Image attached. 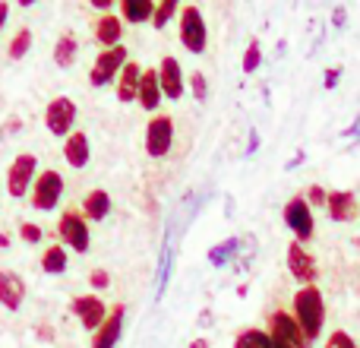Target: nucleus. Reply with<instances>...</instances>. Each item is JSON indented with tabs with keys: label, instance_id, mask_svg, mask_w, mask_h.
Listing matches in <instances>:
<instances>
[{
	"label": "nucleus",
	"instance_id": "obj_1",
	"mask_svg": "<svg viewBox=\"0 0 360 348\" xmlns=\"http://www.w3.org/2000/svg\"><path fill=\"white\" fill-rule=\"evenodd\" d=\"M294 320H297L300 333H304V342L313 345L323 336L326 326V298L316 285H300L294 294Z\"/></svg>",
	"mask_w": 360,
	"mask_h": 348
},
{
	"label": "nucleus",
	"instance_id": "obj_2",
	"mask_svg": "<svg viewBox=\"0 0 360 348\" xmlns=\"http://www.w3.org/2000/svg\"><path fill=\"white\" fill-rule=\"evenodd\" d=\"M35 178H38V159H35V152H19V156L10 162V168H6V193H10L13 199L29 197Z\"/></svg>",
	"mask_w": 360,
	"mask_h": 348
},
{
	"label": "nucleus",
	"instance_id": "obj_3",
	"mask_svg": "<svg viewBox=\"0 0 360 348\" xmlns=\"http://www.w3.org/2000/svg\"><path fill=\"white\" fill-rule=\"evenodd\" d=\"M57 235H60L63 247L76 250V254H89L92 247V235H89V222L79 209H67L60 212V222H57Z\"/></svg>",
	"mask_w": 360,
	"mask_h": 348
},
{
	"label": "nucleus",
	"instance_id": "obj_4",
	"mask_svg": "<svg viewBox=\"0 0 360 348\" xmlns=\"http://www.w3.org/2000/svg\"><path fill=\"white\" fill-rule=\"evenodd\" d=\"M127 61H130V51H127L124 44L98 51V57H95L92 70H89V82H92L95 89H101V86H108V82H114V80L120 76V70L127 67Z\"/></svg>",
	"mask_w": 360,
	"mask_h": 348
},
{
	"label": "nucleus",
	"instance_id": "obj_5",
	"mask_svg": "<svg viewBox=\"0 0 360 348\" xmlns=\"http://www.w3.org/2000/svg\"><path fill=\"white\" fill-rule=\"evenodd\" d=\"M180 44H184L190 54H202L205 44H209V29H205L202 10L193 4L180 10Z\"/></svg>",
	"mask_w": 360,
	"mask_h": 348
},
{
	"label": "nucleus",
	"instance_id": "obj_6",
	"mask_svg": "<svg viewBox=\"0 0 360 348\" xmlns=\"http://www.w3.org/2000/svg\"><path fill=\"white\" fill-rule=\"evenodd\" d=\"M32 206H35L38 212H51L57 203H60L63 197V174L54 171V168H44L38 171L35 184H32Z\"/></svg>",
	"mask_w": 360,
	"mask_h": 348
},
{
	"label": "nucleus",
	"instance_id": "obj_7",
	"mask_svg": "<svg viewBox=\"0 0 360 348\" xmlns=\"http://www.w3.org/2000/svg\"><path fill=\"white\" fill-rule=\"evenodd\" d=\"M269 339H272V348H307L304 333H300L294 313L288 311H275L269 313Z\"/></svg>",
	"mask_w": 360,
	"mask_h": 348
},
{
	"label": "nucleus",
	"instance_id": "obj_8",
	"mask_svg": "<svg viewBox=\"0 0 360 348\" xmlns=\"http://www.w3.org/2000/svg\"><path fill=\"white\" fill-rule=\"evenodd\" d=\"M285 225L294 231V241H300V244H307L313 235H316V218H313V209H310V203H307L304 197H291L285 203Z\"/></svg>",
	"mask_w": 360,
	"mask_h": 348
},
{
	"label": "nucleus",
	"instance_id": "obj_9",
	"mask_svg": "<svg viewBox=\"0 0 360 348\" xmlns=\"http://www.w3.org/2000/svg\"><path fill=\"white\" fill-rule=\"evenodd\" d=\"M76 101L67 99V95H57V99L48 101L44 108V127H48L51 137H70L76 124Z\"/></svg>",
	"mask_w": 360,
	"mask_h": 348
},
{
	"label": "nucleus",
	"instance_id": "obj_10",
	"mask_svg": "<svg viewBox=\"0 0 360 348\" xmlns=\"http://www.w3.org/2000/svg\"><path fill=\"white\" fill-rule=\"evenodd\" d=\"M174 146V120L168 114H155V118L146 124V152L152 159H165Z\"/></svg>",
	"mask_w": 360,
	"mask_h": 348
},
{
	"label": "nucleus",
	"instance_id": "obj_11",
	"mask_svg": "<svg viewBox=\"0 0 360 348\" xmlns=\"http://www.w3.org/2000/svg\"><path fill=\"white\" fill-rule=\"evenodd\" d=\"M288 269H291V275L300 282V285H316V275H319L316 256H313L300 241L288 244Z\"/></svg>",
	"mask_w": 360,
	"mask_h": 348
},
{
	"label": "nucleus",
	"instance_id": "obj_12",
	"mask_svg": "<svg viewBox=\"0 0 360 348\" xmlns=\"http://www.w3.org/2000/svg\"><path fill=\"white\" fill-rule=\"evenodd\" d=\"M124 320H127V307L114 304L108 320L92 333V348H117L120 336H124Z\"/></svg>",
	"mask_w": 360,
	"mask_h": 348
},
{
	"label": "nucleus",
	"instance_id": "obj_13",
	"mask_svg": "<svg viewBox=\"0 0 360 348\" xmlns=\"http://www.w3.org/2000/svg\"><path fill=\"white\" fill-rule=\"evenodd\" d=\"M73 313L79 317V323L86 326V330H98L101 323L108 320V304L98 298V294H79V298H73Z\"/></svg>",
	"mask_w": 360,
	"mask_h": 348
},
{
	"label": "nucleus",
	"instance_id": "obj_14",
	"mask_svg": "<svg viewBox=\"0 0 360 348\" xmlns=\"http://www.w3.org/2000/svg\"><path fill=\"white\" fill-rule=\"evenodd\" d=\"M158 82H162V95L171 101H180L184 95V67H180L177 57H162L158 63Z\"/></svg>",
	"mask_w": 360,
	"mask_h": 348
},
{
	"label": "nucleus",
	"instance_id": "obj_15",
	"mask_svg": "<svg viewBox=\"0 0 360 348\" xmlns=\"http://www.w3.org/2000/svg\"><path fill=\"white\" fill-rule=\"evenodd\" d=\"M25 292H29V285H25L22 275L13 273V269H0V304L6 311H19L25 301Z\"/></svg>",
	"mask_w": 360,
	"mask_h": 348
},
{
	"label": "nucleus",
	"instance_id": "obj_16",
	"mask_svg": "<svg viewBox=\"0 0 360 348\" xmlns=\"http://www.w3.org/2000/svg\"><path fill=\"white\" fill-rule=\"evenodd\" d=\"M63 159H67L70 168H86L89 159H92V143H89V137L82 130H73L67 137V143H63Z\"/></svg>",
	"mask_w": 360,
	"mask_h": 348
},
{
	"label": "nucleus",
	"instance_id": "obj_17",
	"mask_svg": "<svg viewBox=\"0 0 360 348\" xmlns=\"http://www.w3.org/2000/svg\"><path fill=\"white\" fill-rule=\"evenodd\" d=\"M162 82H158V70L155 67H149V70H143V80H139V95H136V101L143 105V111H149V114H155V108L162 105Z\"/></svg>",
	"mask_w": 360,
	"mask_h": 348
},
{
	"label": "nucleus",
	"instance_id": "obj_18",
	"mask_svg": "<svg viewBox=\"0 0 360 348\" xmlns=\"http://www.w3.org/2000/svg\"><path fill=\"white\" fill-rule=\"evenodd\" d=\"M326 209H329L332 222H351L357 216V197L351 190H332Z\"/></svg>",
	"mask_w": 360,
	"mask_h": 348
},
{
	"label": "nucleus",
	"instance_id": "obj_19",
	"mask_svg": "<svg viewBox=\"0 0 360 348\" xmlns=\"http://www.w3.org/2000/svg\"><path fill=\"white\" fill-rule=\"evenodd\" d=\"M120 38H124V19L114 16V13H105V16L95 23V42L101 48H117Z\"/></svg>",
	"mask_w": 360,
	"mask_h": 348
},
{
	"label": "nucleus",
	"instance_id": "obj_20",
	"mask_svg": "<svg viewBox=\"0 0 360 348\" xmlns=\"http://www.w3.org/2000/svg\"><path fill=\"white\" fill-rule=\"evenodd\" d=\"M139 80H143V67H139L136 61H127V67L120 70V76H117V101L130 105L139 95Z\"/></svg>",
	"mask_w": 360,
	"mask_h": 348
},
{
	"label": "nucleus",
	"instance_id": "obj_21",
	"mask_svg": "<svg viewBox=\"0 0 360 348\" xmlns=\"http://www.w3.org/2000/svg\"><path fill=\"white\" fill-rule=\"evenodd\" d=\"M108 212H111V193L89 190L86 199H82V216H86V222H105Z\"/></svg>",
	"mask_w": 360,
	"mask_h": 348
},
{
	"label": "nucleus",
	"instance_id": "obj_22",
	"mask_svg": "<svg viewBox=\"0 0 360 348\" xmlns=\"http://www.w3.org/2000/svg\"><path fill=\"white\" fill-rule=\"evenodd\" d=\"M152 16H155L152 0H120V19L127 23H149Z\"/></svg>",
	"mask_w": 360,
	"mask_h": 348
},
{
	"label": "nucleus",
	"instance_id": "obj_23",
	"mask_svg": "<svg viewBox=\"0 0 360 348\" xmlns=\"http://www.w3.org/2000/svg\"><path fill=\"white\" fill-rule=\"evenodd\" d=\"M67 266H70V256H67V247H63V244H51V247H44V254H41L44 273L60 275V273H67Z\"/></svg>",
	"mask_w": 360,
	"mask_h": 348
},
{
	"label": "nucleus",
	"instance_id": "obj_24",
	"mask_svg": "<svg viewBox=\"0 0 360 348\" xmlns=\"http://www.w3.org/2000/svg\"><path fill=\"white\" fill-rule=\"evenodd\" d=\"M76 54H79V42H76L73 32H63L54 44V63L57 67H73Z\"/></svg>",
	"mask_w": 360,
	"mask_h": 348
},
{
	"label": "nucleus",
	"instance_id": "obj_25",
	"mask_svg": "<svg viewBox=\"0 0 360 348\" xmlns=\"http://www.w3.org/2000/svg\"><path fill=\"white\" fill-rule=\"evenodd\" d=\"M237 247H240V241H237V237H228V241L215 244V247H212L205 256H209V263H212V266H228V263L234 260Z\"/></svg>",
	"mask_w": 360,
	"mask_h": 348
},
{
	"label": "nucleus",
	"instance_id": "obj_26",
	"mask_svg": "<svg viewBox=\"0 0 360 348\" xmlns=\"http://www.w3.org/2000/svg\"><path fill=\"white\" fill-rule=\"evenodd\" d=\"M234 348H272V339L266 330H243L234 339Z\"/></svg>",
	"mask_w": 360,
	"mask_h": 348
},
{
	"label": "nucleus",
	"instance_id": "obj_27",
	"mask_svg": "<svg viewBox=\"0 0 360 348\" xmlns=\"http://www.w3.org/2000/svg\"><path fill=\"white\" fill-rule=\"evenodd\" d=\"M29 48H32V32L29 29H19L16 35L10 38V61H22L25 54H29Z\"/></svg>",
	"mask_w": 360,
	"mask_h": 348
},
{
	"label": "nucleus",
	"instance_id": "obj_28",
	"mask_svg": "<svg viewBox=\"0 0 360 348\" xmlns=\"http://www.w3.org/2000/svg\"><path fill=\"white\" fill-rule=\"evenodd\" d=\"M259 63H262V44L253 38V42L247 44V51H243V63H240V67H243V73H256V67H259Z\"/></svg>",
	"mask_w": 360,
	"mask_h": 348
},
{
	"label": "nucleus",
	"instance_id": "obj_29",
	"mask_svg": "<svg viewBox=\"0 0 360 348\" xmlns=\"http://www.w3.org/2000/svg\"><path fill=\"white\" fill-rule=\"evenodd\" d=\"M177 13V0H162V4L155 6V16H152V23H155V29H165L168 25V19Z\"/></svg>",
	"mask_w": 360,
	"mask_h": 348
},
{
	"label": "nucleus",
	"instance_id": "obj_30",
	"mask_svg": "<svg viewBox=\"0 0 360 348\" xmlns=\"http://www.w3.org/2000/svg\"><path fill=\"white\" fill-rule=\"evenodd\" d=\"M190 89H193V99L196 101H205V95H209V82H205V73H190Z\"/></svg>",
	"mask_w": 360,
	"mask_h": 348
},
{
	"label": "nucleus",
	"instance_id": "obj_31",
	"mask_svg": "<svg viewBox=\"0 0 360 348\" xmlns=\"http://www.w3.org/2000/svg\"><path fill=\"white\" fill-rule=\"evenodd\" d=\"M323 348H357V342H354V339H351L345 330H332V336L326 339Z\"/></svg>",
	"mask_w": 360,
	"mask_h": 348
},
{
	"label": "nucleus",
	"instance_id": "obj_32",
	"mask_svg": "<svg viewBox=\"0 0 360 348\" xmlns=\"http://www.w3.org/2000/svg\"><path fill=\"white\" fill-rule=\"evenodd\" d=\"M19 237H22L25 244H38V241L44 237V231H41V225L25 222V225H19Z\"/></svg>",
	"mask_w": 360,
	"mask_h": 348
},
{
	"label": "nucleus",
	"instance_id": "obj_33",
	"mask_svg": "<svg viewBox=\"0 0 360 348\" xmlns=\"http://www.w3.org/2000/svg\"><path fill=\"white\" fill-rule=\"evenodd\" d=\"M304 199L310 203V209H313V206H326V203H329V190H326L323 184H313L310 190H307Z\"/></svg>",
	"mask_w": 360,
	"mask_h": 348
},
{
	"label": "nucleus",
	"instance_id": "obj_34",
	"mask_svg": "<svg viewBox=\"0 0 360 348\" xmlns=\"http://www.w3.org/2000/svg\"><path fill=\"white\" fill-rule=\"evenodd\" d=\"M89 285H92L95 292H101V288L111 285V275H108L105 269H92V273H89Z\"/></svg>",
	"mask_w": 360,
	"mask_h": 348
},
{
	"label": "nucleus",
	"instance_id": "obj_35",
	"mask_svg": "<svg viewBox=\"0 0 360 348\" xmlns=\"http://www.w3.org/2000/svg\"><path fill=\"white\" fill-rule=\"evenodd\" d=\"M345 19H348V10H345V6H335V10H332V23H335V29H342Z\"/></svg>",
	"mask_w": 360,
	"mask_h": 348
},
{
	"label": "nucleus",
	"instance_id": "obj_36",
	"mask_svg": "<svg viewBox=\"0 0 360 348\" xmlns=\"http://www.w3.org/2000/svg\"><path fill=\"white\" fill-rule=\"evenodd\" d=\"M338 76H342V67H332V70H326V89L338 86Z\"/></svg>",
	"mask_w": 360,
	"mask_h": 348
},
{
	"label": "nucleus",
	"instance_id": "obj_37",
	"mask_svg": "<svg viewBox=\"0 0 360 348\" xmlns=\"http://www.w3.org/2000/svg\"><path fill=\"white\" fill-rule=\"evenodd\" d=\"M259 149V137H256V130L250 133V143H247V156H253V152Z\"/></svg>",
	"mask_w": 360,
	"mask_h": 348
},
{
	"label": "nucleus",
	"instance_id": "obj_38",
	"mask_svg": "<svg viewBox=\"0 0 360 348\" xmlns=\"http://www.w3.org/2000/svg\"><path fill=\"white\" fill-rule=\"evenodd\" d=\"M6 16H10V4H0V32H4V23H6Z\"/></svg>",
	"mask_w": 360,
	"mask_h": 348
},
{
	"label": "nucleus",
	"instance_id": "obj_39",
	"mask_svg": "<svg viewBox=\"0 0 360 348\" xmlns=\"http://www.w3.org/2000/svg\"><path fill=\"white\" fill-rule=\"evenodd\" d=\"M92 6H95V10H111V0H92Z\"/></svg>",
	"mask_w": 360,
	"mask_h": 348
},
{
	"label": "nucleus",
	"instance_id": "obj_40",
	"mask_svg": "<svg viewBox=\"0 0 360 348\" xmlns=\"http://www.w3.org/2000/svg\"><path fill=\"white\" fill-rule=\"evenodd\" d=\"M19 130V118H10L6 120V133H16Z\"/></svg>",
	"mask_w": 360,
	"mask_h": 348
},
{
	"label": "nucleus",
	"instance_id": "obj_41",
	"mask_svg": "<svg viewBox=\"0 0 360 348\" xmlns=\"http://www.w3.org/2000/svg\"><path fill=\"white\" fill-rule=\"evenodd\" d=\"M190 348H212V345H209V339H193Z\"/></svg>",
	"mask_w": 360,
	"mask_h": 348
},
{
	"label": "nucleus",
	"instance_id": "obj_42",
	"mask_svg": "<svg viewBox=\"0 0 360 348\" xmlns=\"http://www.w3.org/2000/svg\"><path fill=\"white\" fill-rule=\"evenodd\" d=\"M300 162H304V152H297V156H294V159H291V162H288V168H297V165H300Z\"/></svg>",
	"mask_w": 360,
	"mask_h": 348
},
{
	"label": "nucleus",
	"instance_id": "obj_43",
	"mask_svg": "<svg viewBox=\"0 0 360 348\" xmlns=\"http://www.w3.org/2000/svg\"><path fill=\"white\" fill-rule=\"evenodd\" d=\"M6 244H10V237H6V235H0V247H6Z\"/></svg>",
	"mask_w": 360,
	"mask_h": 348
}]
</instances>
